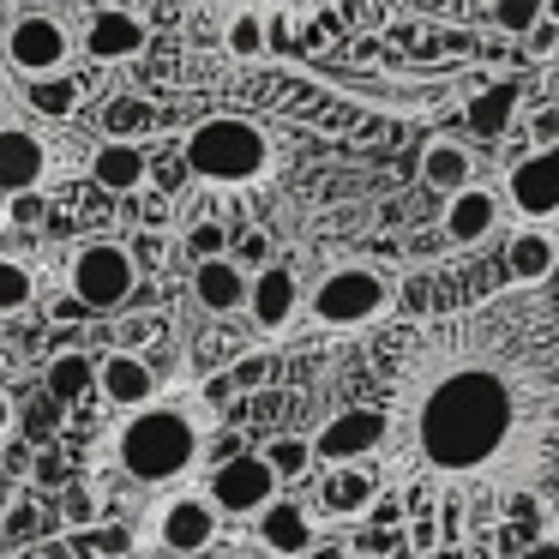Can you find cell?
<instances>
[{
  "label": "cell",
  "instance_id": "d4e9b609",
  "mask_svg": "<svg viewBox=\"0 0 559 559\" xmlns=\"http://www.w3.org/2000/svg\"><path fill=\"white\" fill-rule=\"evenodd\" d=\"M79 79L73 73H49V79H25V103L43 115V121H67V115L79 109Z\"/></svg>",
  "mask_w": 559,
  "mask_h": 559
},
{
  "label": "cell",
  "instance_id": "5b68a950",
  "mask_svg": "<svg viewBox=\"0 0 559 559\" xmlns=\"http://www.w3.org/2000/svg\"><path fill=\"white\" fill-rule=\"evenodd\" d=\"M73 25H67L61 13H49V7H25V13L7 19V31H0V55H7V67H13L19 79H49V73H67L73 67Z\"/></svg>",
  "mask_w": 559,
  "mask_h": 559
},
{
  "label": "cell",
  "instance_id": "7dc6e473",
  "mask_svg": "<svg viewBox=\"0 0 559 559\" xmlns=\"http://www.w3.org/2000/svg\"><path fill=\"white\" fill-rule=\"evenodd\" d=\"M49 313H55V319H61V325H67V319H85V313H91V307H85V301H79V295H73V289H67V295H61V301H55V307H49Z\"/></svg>",
  "mask_w": 559,
  "mask_h": 559
},
{
  "label": "cell",
  "instance_id": "db71d44e",
  "mask_svg": "<svg viewBox=\"0 0 559 559\" xmlns=\"http://www.w3.org/2000/svg\"><path fill=\"white\" fill-rule=\"evenodd\" d=\"M397 559H439V554H397Z\"/></svg>",
  "mask_w": 559,
  "mask_h": 559
},
{
  "label": "cell",
  "instance_id": "ba28073f",
  "mask_svg": "<svg viewBox=\"0 0 559 559\" xmlns=\"http://www.w3.org/2000/svg\"><path fill=\"white\" fill-rule=\"evenodd\" d=\"M205 493L217 499L223 518H259V511L271 506V499L283 493V475L271 469L265 451H235V457L211 463V481Z\"/></svg>",
  "mask_w": 559,
  "mask_h": 559
},
{
  "label": "cell",
  "instance_id": "d6986e66",
  "mask_svg": "<svg viewBox=\"0 0 559 559\" xmlns=\"http://www.w3.org/2000/svg\"><path fill=\"white\" fill-rule=\"evenodd\" d=\"M49 175V145L31 127H0V193H37Z\"/></svg>",
  "mask_w": 559,
  "mask_h": 559
},
{
  "label": "cell",
  "instance_id": "44dd1931",
  "mask_svg": "<svg viewBox=\"0 0 559 559\" xmlns=\"http://www.w3.org/2000/svg\"><path fill=\"white\" fill-rule=\"evenodd\" d=\"M415 169H421V187H427V193H445V199H451L457 187L475 181V151L463 145V139H427Z\"/></svg>",
  "mask_w": 559,
  "mask_h": 559
},
{
  "label": "cell",
  "instance_id": "9c48e42d",
  "mask_svg": "<svg viewBox=\"0 0 559 559\" xmlns=\"http://www.w3.org/2000/svg\"><path fill=\"white\" fill-rule=\"evenodd\" d=\"M385 439H391V409L355 403V409H337L313 433V457L319 463H361V457H379Z\"/></svg>",
  "mask_w": 559,
  "mask_h": 559
},
{
  "label": "cell",
  "instance_id": "3957f363",
  "mask_svg": "<svg viewBox=\"0 0 559 559\" xmlns=\"http://www.w3.org/2000/svg\"><path fill=\"white\" fill-rule=\"evenodd\" d=\"M181 157L205 187H259L277 169V139L253 115H205L199 127H187Z\"/></svg>",
  "mask_w": 559,
  "mask_h": 559
},
{
  "label": "cell",
  "instance_id": "8d00e7d4",
  "mask_svg": "<svg viewBox=\"0 0 559 559\" xmlns=\"http://www.w3.org/2000/svg\"><path fill=\"white\" fill-rule=\"evenodd\" d=\"M31 481H37V487H67V481H73V475H67V451L61 445H43L37 463H31Z\"/></svg>",
  "mask_w": 559,
  "mask_h": 559
},
{
  "label": "cell",
  "instance_id": "816d5d0a",
  "mask_svg": "<svg viewBox=\"0 0 559 559\" xmlns=\"http://www.w3.org/2000/svg\"><path fill=\"white\" fill-rule=\"evenodd\" d=\"M13 559H37V542H31V547H13Z\"/></svg>",
  "mask_w": 559,
  "mask_h": 559
},
{
  "label": "cell",
  "instance_id": "2e32d148",
  "mask_svg": "<svg viewBox=\"0 0 559 559\" xmlns=\"http://www.w3.org/2000/svg\"><path fill=\"white\" fill-rule=\"evenodd\" d=\"M247 295H253V271L235 253H217V259H199L193 265V301L205 313L235 319V313H247Z\"/></svg>",
  "mask_w": 559,
  "mask_h": 559
},
{
  "label": "cell",
  "instance_id": "277c9868",
  "mask_svg": "<svg viewBox=\"0 0 559 559\" xmlns=\"http://www.w3.org/2000/svg\"><path fill=\"white\" fill-rule=\"evenodd\" d=\"M139 283H145V271H139L133 247H121L115 235H91V241H79L73 259H67V289H73L91 313L133 307Z\"/></svg>",
  "mask_w": 559,
  "mask_h": 559
},
{
  "label": "cell",
  "instance_id": "f907efd6",
  "mask_svg": "<svg viewBox=\"0 0 559 559\" xmlns=\"http://www.w3.org/2000/svg\"><path fill=\"white\" fill-rule=\"evenodd\" d=\"M349 554H355L349 542H319V547H313V554H307V559H349Z\"/></svg>",
  "mask_w": 559,
  "mask_h": 559
},
{
  "label": "cell",
  "instance_id": "e575fe53",
  "mask_svg": "<svg viewBox=\"0 0 559 559\" xmlns=\"http://www.w3.org/2000/svg\"><path fill=\"white\" fill-rule=\"evenodd\" d=\"M355 554H373V559H397V554H409V542H403V523L397 530H379V523H367V530H355Z\"/></svg>",
  "mask_w": 559,
  "mask_h": 559
},
{
  "label": "cell",
  "instance_id": "74e56055",
  "mask_svg": "<svg viewBox=\"0 0 559 559\" xmlns=\"http://www.w3.org/2000/svg\"><path fill=\"white\" fill-rule=\"evenodd\" d=\"M271 379V355H247L241 367H229V391H265Z\"/></svg>",
  "mask_w": 559,
  "mask_h": 559
},
{
  "label": "cell",
  "instance_id": "8992f818",
  "mask_svg": "<svg viewBox=\"0 0 559 559\" xmlns=\"http://www.w3.org/2000/svg\"><path fill=\"white\" fill-rule=\"evenodd\" d=\"M391 307V277L379 265H337L319 277L313 289V325L331 331H355V325H373L379 313Z\"/></svg>",
  "mask_w": 559,
  "mask_h": 559
},
{
  "label": "cell",
  "instance_id": "7a4b0ae2",
  "mask_svg": "<svg viewBox=\"0 0 559 559\" xmlns=\"http://www.w3.org/2000/svg\"><path fill=\"white\" fill-rule=\"evenodd\" d=\"M199 451H205V427L181 403H145V409H133L115 427V463L133 481H151V487L193 475Z\"/></svg>",
  "mask_w": 559,
  "mask_h": 559
},
{
  "label": "cell",
  "instance_id": "9a60e30c",
  "mask_svg": "<svg viewBox=\"0 0 559 559\" xmlns=\"http://www.w3.org/2000/svg\"><path fill=\"white\" fill-rule=\"evenodd\" d=\"M499 217H506V199H499L493 187L469 181V187H457V193L445 199V211H439V229H445L451 247H475V241H487V235L499 229Z\"/></svg>",
  "mask_w": 559,
  "mask_h": 559
},
{
  "label": "cell",
  "instance_id": "681fc988",
  "mask_svg": "<svg viewBox=\"0 0 559 559\" xmlns=\"http://www.w3.org/2000/svg\"><path fill=\"white\" fill-rule=\"evenodd\" d=\"M13 427H19V403L7 397V391H0V445H7V439H13Z\"/></svg>",
  "mask_w": 559,
  "mask_h": 559
},
{
  "label": "cell",
  "instance_id": "5bb4252c",
  "mask_svg": "<svg viewBox=\"0 0 559 559\" xmlns=\"http://www.w3.org/2000/svg\"><path fill=\"white\" fill-rule=\"evenodd\" d=\"M91 181H97V193H109V199L145 193V187H151L145 139H103V145L91 151Z\"/></svg>",
  "mask_w": 559,
  "mask_h": 559
},
{
  "label": "cell",
  "instance_id": "4316f807",
  "mask_svg": "<svg viewBox=\"0 0 559 559\" xmlns=\"http://www.w3.org/2000/svg\"><path fill=\"white\" fill-rule=\"evenodd\" d=\"M511 115H518V85H487L481 97L469 103V133L499 139L511 127Z\"/></svg>",
  "mask_w": 559,
  "mask_h": 559
},
{
  "label": "cell",
  "instance_id": "e0dca14e",
  "mask_svg": "<svg viewBox=\"0 0 559 559\" xmlns=\"http://www.w3.org/2000/svg\"><path fill=\"white\" fill-rule=\"evenodd\" d=\"M301 313V277L289 265H265L253 271V295H247V319H253L265 337H277L289 319Z\"/></svg>",
  "mask_w": 559,
  "mask_h": 559
},
{
  "label": "cell",
  "instance_id": "f1b7e54d",
  "mask_svg": "<svg viewBox=\"0 0 559 559\" xmlns=\"http://www.w3.org/2000/svg\"><path fill=\"white\" fill-rule=\"evenodd\" d=\"M265 457H271V469L283 475V487H289V481H301V475L319 463V457H313V439H307V433H271Z\"/></svg>",
  "mask_w": 559,
  "mask_h": 559
},
{
  "label": "cell",
  "instance_id": "4fadbf2b",
  "mask_svg": "<svg viewBox=\"0 0 559 559\" xmlns=\"http://www.w3.org/2000/svg\"><path fill=\"white\" fill-rule=\"evenodd\" d=\"M253 523H259V547L277 554V559H307L319 547V518H313V506H301V499L277 493Z\"/></svg>",
  "mask_w": 559,
  "mask_h": 559
},
{
  "label": "cell",
  "instance_id": "4dcf8cb0",
  "mask_svg": "<svg viewBox=\"0 0 559 559\" xmlns=\"http://www.w3.org/2000/svg\"><path fill=\"white\" fill-rule=\"evenodd\" d=\"M61 523H67V530H91V523H103V499H97V487L79 481V475L61 487Z\"/></svg>",
  "mask_w": 559,
  "mask_h": 559
},
{
  "label": "cell",
  "instance_id": "60d3db41",
  "mask_svg": "<svg viewBox=\"0 0 559 559\" xmlns=\"http://www.w3.org/2000/svg\"><path fill=\"white\" fill-rule=\"evenodd\" d=\"M127 247H133L139 271H157L163 259H169V247H163V235H157V229H139V235H133V241H127Z\"/></svg>",
  "mask_w": 559,
  "mask_h": 559
},
{
  "label": "cell",
  "instance_id": "836d02e7",
  "mask_svg": "<svg viewBox=\"0 0 559 559\" xmlns=\"http://www.w3.org/2000/svg\"><path fill=\"white\" fill-rule=\"evenodd\" d=\"M181 247H187V259H193V265H199V259H217V253H229V229L205 217V223H193V229L181 235Z\"/></svg>",
  "mask_w": 559,
  "mask_h": 559
},
{
  "label": "cell",
  "instance_id": "7402d4cb",
  "mask_svg": "<svg viewBox=\"0 0 559 559\" xmlns=\"http://www.w3.org/2000/svg\"><path fill=\"white\" fill-rule=\"evenodd\" d=\"M43 391H49L55 403H67V409H85V403L97 397V355H85V349L49 355V367H43Z\"/></svg>",
  "mask_w": 559,
  "mask_h": 559
},
{
  "label": "cell",
  "instance_id": "484cf974",
  "mask_svg": "<svg viewBox=\"0 0 559 559\" xmlns=\"http://www.w3.org/2000/svg\"><path fill=\"white\" fill-rule=\"evenodd\" d=\"M43 535H49V511L31 493H19L13 506L0 511V547H31V542H43Z\"/></svg>",
  "mask_w": 559,
  "mask_h": 559
},
{
  "label": "cell",
  "instance_id": "6da1fadb",
  "mask_svg": "<svg viewBox=\"0 0 559 559\" xmlns=\"http://www.w3.org/2000/svg\"><path fill=\"white\" fill-rule=\"evenodd\" d=\"M403 415H409L415 457L433 475L475 481L499 475L535 445L547 427V403H559V385L542 379L530 361H511L487 343H457V349H421Z\"/></svg>",
  "mask_w": 559,
  "mask_h": 559
},
{
  "label": "cell",
  "instance_id": "f546056e",
  "mask_svg": "<svg viewBox=\"0 0 559 559\" xmlns=\"http://www.w3.org/2000/svg\"><path fill=\"white\" fill-rule=\"evenodd\" d=\"M175 19H229V13H241V7H259V13H289V0H163Z\"/></svg>",
  "mask_w": 559,
  "mask_h": 559
},
{
  "label": "cell",
  "instance_id": "8fae6325",
  "mask_svg": "<svg viewBox=\"0 0 559 559\" xmlns=\"http://www.w3.org/2000/svg\"><path fill=\"white\" fill-rule=\"evenodd\" d=\"M85 55L97 67H121V61H139V55L151 49V25L139 7H97V13L85 19Z\"/></svg>",
  "mask_w": 559,
  "mask_h": 559
},
{
  "label": "cell",
  "instance_id": "7c38bea8",
  "mask_svg": "<svg viewBox=\"0 0 559 559\" xmlns=\"http://www.w3.org/2000/svg\"><path fill=\"white\" fill-rule=\"evenodd\" d=\"M157 391H163V379H157V367H151L145 349L97 355V397L109 403V409L133 415V409H145V403H157Z\"/></svg>",
  "mask_w": 559,
  "mask_h": 559
},
{
  "label": "cell",
  "instance_id": "52a82bcc",
  "mask_svg": "<svg viewBox=\"0 0 559 559\" xmlns=\"http://www.w3.org/2000/svg\"><path fill=\"white\" fill-rule=\"evenodd\" d=\"M223 535V511L211 493H169L157 511H151V542L175 559H199L211 554Z\"/></svg>",
  "mask_w": 559,
  "mask_h": 559
},
{
  "label": "cell",
  "instance_id": "bcb514c9",
  "mask_svg": "<svg viewBox=\"0 0 559 559\" xmlns=\"http://www.w3.org/2000/svg\"><path fill=\"white\" fill-rule=\"evenodd\" d=\"M31 463H37V451L25 439H7V475H31Z\"/></svg>",
  "mask_w": 559,
  "mask_h": 559
},
{
  "label": "cell",
  "instance_id": "d590c367",
  "mask_svg": "<svg viewBox=\"0 0 559 559\" xmlns=\"http://www.w3.org/2000/svg\"><path fill=\"white\" fill-rule=\"evenodd\" d=\"M193 181V169H187V157L181 151H175V157H151V187H157V193H181V187Z\"/></svg>",
  "mask_w": 559,
  "mask_h": 559
},
{
  "label": "cell",
  "instance_id": "c3c4849f",
  "mask_svg": "<svg viewBox=\"0 0 559 559\" xmlns=\"http://www.w3.org/2000/svg\"><path fill=\"white\" fill-rule=\"evenodd\" d=\"M518 559H559V535H535V542L523 547Z\"/></svg>",
  "mask_w": 559,
  "mask_h": 559
},
{
  "label": "cell",
  "instance_id": "ffe728a7",
  "mask_svg": "<svg viewBox=\"0 0 559 559\" xmlns=\"http://www.w3.org/2000/svg\"><path fill=\"white\" fill-rule=\"evenodd\" d=\"M385 493V475L373 469V463H331V475L319 481V506L331 511V518H367V506Z\"/></svg>",
  "mask_w": 559,
  "mask_h": 559
},
{
  "label": "cell",
  "instance_id": "7bdbcfd3",
  "mask_svg": "<svg viewBox=\"0 0 559 559\" xmlns=\"http://www.w3.org/2000/svg\"><path fill=\"white\" fill-rule=\"evenodd\" d=\"M37 559H91L85 542H67V535H43L37 542Z\"/></svg>",
  "mask_w": 559,
  "mask_h": 559
},
{
  "label": "cell",
  "instance_id": "f35d334b",
  "mask_svg": "<svg viewBox=\"0 0 559 559\" xmlns=\"http://www.w3.org/2000/svg\"><path fill=\"white\" fill-rule=\"evenodd\" d=\"M403 542H409V554H439V518H409L403 523Z\"/></svg>",
  "mask_w": 559,
  "mask_h": 559
},
{
  "label": "cell",
  "instance_id": "1f68e13d",
  "mask_svg": "<svg viewBox=\"0 0 559 559\" xmlns=\"http://www.w3.org/2000/svg\"><path fill=\"white\" fill-rule=\"evenodd\" d=\"M542 19H547V0H493V25L506 37H530Z\"/></svg>",
  "mask_w": 559,
  "mask_h": 559
},
{
  "label": "cell",
  "instance_id": "b9f144b4",
  "mask_svg": "<svg viewBox=\"0 0 559 559\" xmlns=\"http://www.w3.org/2000/svg\"><path fill=\"white\" fill-rule=\"evenodd\" d=\"M367 523H379V530H397V523H409V506H403L397 493H379L373 506H367Z\"/></svg>",
  "mask_w": 559,
  "mask_h": 559
},
{
  "label": "cell",
  "instance_id": "603a6c76",
  "mask_svg": "<svg viewBox=\"0 0 559 559\" xmlns=\"http://www.w3.org/2000/svg\"><path fill=\"white\" fill-rule=\"evenodd\" d=\"M151 127H157V109H151V97H139V91H115V97L103 103V139H145Z\"/></svg>",
  "mask_w": 559,
  "mask_h": 559
},
{
  "label": "cell",
  "instance_id": "83f0119b",
  "mask_svg": "<svg viewBox=\"0 0 559 559\" xmlns=\"http://www.w3.org/2000/svg\"><path fill=\"white\" fill-rule=\"evenodd\" d=\"M31 301H37V277H31V265L0 253V319L31 313Z\"/></svg>",
  "mask_w": 559,
  "mask_h": 559
},
{
  "label": "cell",
  "instance_id": "ac0fdd59",
  "mask_svg": "<svg viewBox=\"0 0 559 559\" xmlns=\"http://www.w3.org/2000/svg\"><path fill=\"white\" fill-rule=\"evenodd\" d=\"M499 271H506L511 283H523V289L547 283V277L559 271V235H547L542 223H523V229H511V241L499 247Z\"/></svg>",
  "mask_w": 559,
  "mask_h": 559
},
{
  "label": "cell",
  "instance_id": "cb8c5ba5",
  "mask_svg": "<svg viewBox=\"0 0 559 559\" xmlns=\"http://www.w3.org/2000/svg\"><path fill=\"white\" fill-rule=\"evenodd\" d=\"M223 49H229L235 61H259V55H271V13H259V7L229 13L223 19Z\"/></svg>",
  "mask_w": 559,
  "mask_h": 559
},
{
  "label": "cell",
  "instance_id": "f5cc1de1",
  "mask_svg": "<svg viewBox=\"0 0 559 559\" xmlns=\"http://www.w3.org/2000/svg\"><path fill=\"white\" fill-rule=\"evenodd\" d=\"M415 7H427V13H439V7H445V0H415Z\"/></svg>",
  "mask_w": 559,
  "mask_h": 559
},
{
  "label": "cell",
  "instance_id": "ee69618b",
  "mask_svg": "<svg viewBox=\"0 0 559 559\" xmlns=\"http://www.w3.org/2000/svg\"><path fill=\"white\" fill-rule=\"evenodd\" d=\"M530 139L535 145H559V103H547V109L530 121Z\"/></svg>",
  "mask_w": 559,
  "mask_h": 559
},
{
  "label": "cell",
  "instance_id": "30bf717a",
  "mask_svg": "<svg viewBox=\"0 0 559 559\" xmlns=\"http://www.w3.org/2000/svg\"><path fill=\"white\" fill-rule=\"evenodd\" d=\"M506 199L523 223H554L559 217V145H535L511 163Z\"/></svg>",
  "mask_w": 559,
  "mask_h": 559
},
{
  "label": "cell",
  "instance_id": "11a10c76",
  "mask_svg": "<svg viewBox=\"0 0 559 559\" xmlns=\"http://www.w3.org/2000/svg\"><path fill=\"white\" fill-rule=\"evenodd\" d=\"M349 559H373V554H349Z\"/></svg>",
  "mask_w": 559,
  "mask_h": 559
},
{
  "label": "cell",
  "instance_id": "ab89813d",
  "mask_svg": "<svg viewBox=\"0 0 559 559\" xmlns=\"http://www.w3.org/2000/svg\"><path fill=\"white\" fill-rule=\"evenodd\" d=\"M235 259H241L247 271H265L271 265V235H259V229L235 235Z\"/></svg>",
  "mask_w": 559,
  "mask_h": 559
},
{
  "label": "cell",
  "instance_id": "d6a6232c",
  "mask_svg": "<svg viewBox=\"0 0 559 559\" xmlns=\"http://www.w3.org/2000/svg\"><path fill=\"white\" fill-rule=\"evenodd\" d=\"M79 542H85V554H97V559H121V554H133V535L121 530V523H91V530H79Z\"/></svg>",
  "mask_w": 559,
  "mask_h": 559
},
{
  "label": "cell",
  "instance_id": "f6af8a7d",
  "mask_svg": "<svg viewBox=\"0 0 559 559\" xmlns=\"http://www.w3.org/2000/svg\"><path fill=\"white\" fill-rule=\"evenodd\" d=\"M523 43H530V55H554V43H559V19H542V25H535Z\"/></svg>",
  "mask_w": 559,
  "mask_h": 559
}]
</instances>
